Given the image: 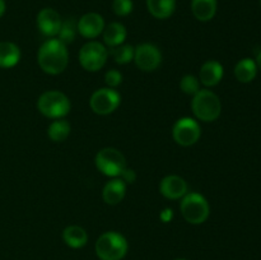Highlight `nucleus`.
Masks as SVG:
<instances>
[{"label":"nucleus","instance_id":"obj_8","mask_svg":"<svg viewBox=\"0 0 261 260\" xmlns=\"http://www.w3.org/2000/svg\"><path fill=\"white\" fill-rule=\"evenodd\" d=\"M121 103V96L119 92L110 87H103L92 93L89 106L97 115H110L117 110Z\"/></svg>","mask_w":261,"mask_h":260},{"label":"nucleus","instance_id":"obj_27","mask_svg":"<svg viewBox=\"0 0 261 260\" xmlns=\"http://www.w3.org/2000/svg\"><path fill=\"white\" fill-rule=\"evenodd\" d=\"M105 83L110 88H117L122 83V74L116 69H110L105 74Z\"/></svg>","mask_w":261,"mask_h":260},{"label":"nucleus","instance_id":"obj_4","mask_svg":"<svg viewBox=\"0 0 261 260\" xmlns=\"http://www.w3.org/2000/svg\"><path fill=\"white\" fill-rule=\"evenodd\" d=\"M70 99L60 91H46L38 97L37 109L48 119H64L70 112Z\"/></svg>","mask_w":261,"mask_h":260},{"label":"nucleus","instance_id":"obj_11","mask_svg":"<svg viewBox=\"0 0 261 260\" xmlns=\"http://www.w3.org/2000/svg\"><path fill=\"white\" fill-rule=\"evenodd\" d=\"M37 28L43 36L46 37H55L60 31L63 19L60 14L53 8H43L38 12L37 18H36Z\"/></svg>","mask_w":261,"mask_h":260},{"label":"nucleus","instance_id":"obj_1","mask_svg":"<svg viewBox=\"0 0 261 260\" xmlns=\"http://www.w3.org/2000/svg\"><path fill=\"white\" fill-rule=\"evenodd\" d=\"M37 63L46 74L50 75L61 74L69 64V53L66 45L58 38H50L45 41L38 48Z\"/></svg>","mask_w":261,"mask_h":260},{"label":"nucleus","instance_id":"obj_28","mask_svg":"<svg viewBox=\"0 0 261 260\" xmlns=\"http://www.w3.org/2000/svg\"><path fill=\"white\" fill-rule=\"evenodd\" d=\"M120 178H121L125 184H133L137 180V173H135V171L132 170V168H125V170L122 171L121 175H120Z\"/></svg>","mask_w":261,"mask_h":260},{"label":"nucleus","instance_id":"obj_17","mask_svg":"<svg viewBox=\"0 0 261 260\" xmlns=\"http://www.w3.org/2000/svg\"><path fill=\"white\" fill-rule=\"evenodd\" d=\"M218 8L217 0H191V12L200 22H209L214 18Z\"/></svg>","mask_w":261,"mask_h":260},{"label":"nucleus","instance_id":"obj_12","mask_svg":"<svg viewBox=\"0 0 261 260\" xmlns=\"http://www.w3.org/2000/svg\"><path fill=\"white\" fill-rule=\"evenodd\" d=\"M105 27H106V24H105L103 17L94 12L86 13L76 22V30H78L79 35L84 38H88V40L98 37L103 32Z\"/></svg>","mask_w":261,"mask_h":260},{"label":"nucleus","instance_id":"obj_5","mask_svg":"<svg viewBox=\"0 0 261 260\" xmlns=\"http://www.w3.org/2000/svg\"><path fill=\"white\" fill-rule=\"evenodd\" d=\"M180 211L184 219L190 224H201L209 218L211 206L205 196L199 193H188L181 199Z\"/></svg>","mask_w":261,"mask_h":260},{"label":"nucleus","instance_id":"obj_18","mask_svg":"<svg viewBox=\"0 0 261 260\" xmlns=\"http://www.w3.org/2000/svg\"><path fill=\"white\" fill-rule=\"evenodd\" d=\"M20 60V48L10 41L0 42V68L10 69Z\"/></svg>","mask_w":261,"mask_h":260},{"label":"nucleus","instance_id":"obj_21","mask_svg":"<svg viewBox=\"0 0 261 260\" xmlns=\"http://www.w3.org/2000/svg\"><path fill=\"white\" fill-rule=\"evenodd\" d=\"M257 65L254 59L245 58L234 66V76L241 83H250L256 78Z\"/></svg>","mask_w":261,"mask_h":260},{"label":"nucleus","instance_id":"obj_22","mask_svg":"<svg viewBox=\"0 0 261 260\" xmlns=\"http://www.w3.org/2000/svg\"><path fill=\"white\" fill-rule=\"evenodd\" d=\"M71 126L69 121L64 119H56L50 124L47 129V135L53 142H64L70 135Z\"/></svg>","mask_w":261,"mask_h":260},{"label":"nucleus","instance_id":"obj_24","mask_svg":"<svg viewBox=\"0 0 261 260\" xmlns=\"http://www.w3.org/2000/svg\"><path fill=\"white\" fill-rule=\"evenodd\" d=\"M76 32V22L73 19V18H69V19L63 20V24H61L60 31L58 33V40H60L61 42L68 45V43H71L75 38Z\"/></svg>","mask_w":261,"mask_h":260},{"label":"nucleus","instance_id":"obj_31","mask_svg":"<svg viewBox=\"0 0 261 260\" xmlns=\"http://www.w3.org/2000/svg\"><path fill=\"white\" fill-rule=\"evenodd\" d=\"M256 65H257V69H260L261 70V51L259 54H257V56H256Z\"/></svg>","mask_w":261,"mask_h":260},{"label":"nucleus","instance_id":"obj_26","mask_svg":"<svg viewBox=\"0 0 261 260\" xmlns=\"http://www.w3.org/2000/svg\"><path fill=\"white\" fill-rule=\"evenodd\" d=\"M134 9L133 0H114L112 2V10L117 17H126Z\"/></svg>","mask_w":261,"mask_h":260},{"label":"nucleus","instance_id":"obj_10","mask_svg":"<svg viewBox=\"0 0 261 260\" xmlns=\"http://www.w3.org/2000/svg\"><path fill=\"white\" fill-rule=\"evenodd\" d=\"M134 63L140 70L154 71L162 63V54L153 43H140L134 50Z\"/></svg>","mask_w":261,"mask_h":260},{"label":"nucleus","instance_id":"obj_29","mask_svg":"<svg viewBox=\"0 0 261 260\" xmlns=\"http://www.w3.org/2000/svg\"><path fill=\"white\" fill-rule=\"evenodd\" d=\"M160 218L162 219V221L165 222V223H168V222H171V219L173 218V212H172V209H170V208H166L165 211H162V212H161V214H160Z\"/></svg>","mask_w":261,"mask_h":260},{"label":"nucleus","instance_id":"obj_19","mask_svg":"<svg viewBox=\"0 0 261 260\" xmlns=\"http://www.w3.org/2000/svg\"><path fill=\"white\" fill-rule=\"evenodd\" d=\"M63 240L71 249H82L88 242V233L81 226H68L63 231Z\"/></svg>","mask_w":261,"mask_h":260},{"label":"nucleus","instance_id":"obj_20","mask_svg":"<svg viewBox=\"0 0 261 260\" xmlns=\"http://www.w3.org/2000/svg\"><path fill=\"white\" fill-rule=\"evenodd\" d=\"M147 9L157 19H167L175 13L176 0H145Z\"/></svg>","mask_w":261,"mask_h":260},{"label":"nucleus","instance_id":"obj_30","mask_svg":"<svg viewBox=\"0 0 261 260\" xmlns=\"http://www.w3.org/2000/svg\"><path fill=\"white\" fill-rule=\"evenodd\" d=\"M5 9H7V4H5V0H0V18L4 15Z\"/></svg>","mask_w":261,"mask_h":260},{"label":"nucleus","instance_id":"obj_16","mask_svg":"<svg viewBox=\"0 0 261 260\" xmlns=\"http://www.w3.org/2000/svg\"><path fill=\"white\" fill-rule=\"evenodd\" d=\"M103 42L105 45L109 46L110 48L116 47V46L122 45L126 40L127 31L125 25L120 22H112L106 25L103 30Z\"/></svg>","mask_w":261,"mask_h":260},{"label":"nucleus","instance_id":"obj_32","mask_svg":"<svg viewBox=\"0 0 261 260\" xmlns=\"http://www.w3.org/2000/svg\"><path fill=\"white\" fill-rule=\"evenodd\" d=\"M175 260H186V259H175Z\"/></svg>","mask_w":261,"mask_h":260},{"label":"nucleus","instance_id":"obj_33","mask_svg":"<svg viewBox=\"0 0 261 260\" xmlns=\"http://www.w3.org/2000/svg\"><path fill=\"white\" fill-rule=\"evenodd\" d=\"M260 5H261V0H260Z\"/></svg>","mask_w":261,"mask_h":260},{"label":"nucleus","instance_id":"obj_2","mask_svg":"<svg viewBox=\"0 0 261 260\" xmlns=\"http://www.w3.org/2000/svg\"><path fill=\"white\" fill-rule=\"evenodd\" d=\"M126 239L116 231H107L97 239L94 251L99 260H122L127 254Z\"/></svg>","mask_w":261,"mask_h":260},{"label":"nucleus","instance_id":"obj_9","mask_svg":"<svg viewBox=\"0 0 261 260\" xmlns=\"http://www.w3.org/2000/svg\"><path fill=\"white\" fill-rule=\"evenodd\" d=\"M201 129L196 120L191 117H181L172 127L173 140L181 147H190L200 139Z\"/></svg>","mask_w":261,"mask_h":260},{"label":"nucleus","instance_id":"obj_7","mask_svg":"<svg viewBox=\"0 0 261 260\" xmlns=\"http://www.w3.org/2000/svg\"><path fill=\"white\" fill-rule=\"evenodd\" d=\"M79 63L87 71H98L106 64L109 50L98 41H89L79 50Z\"/></svg>","mask_w":261,"mask_h":260},{"label":"nucleus","instance_id":"obj_14","mask_svg":"<svg viewBox=\"0 0 261 260\" xmlns=\"http://www.w3.org/2000/svg\"><path fill=\"white\" fill-rule=\"evenodd\" d=\"M224 75V69L219 61L208 60L201 65L199 71V82L206 88L217 86Z\"/></svg>","mask_w":261,"mask_h":260},{"label":"nucleus","instance_id":"obj_25","mask_svg":"<svg viewBox=\"0 0 261 260\" xmlns=\"http://www.w3.org/2000/svg\"><path fill=\"white\" fill-rule=\"evenodd\" d=\"M180 89L185 94L194 96V94H196L201 89L199 78H196L195 75H191V74L184 75L180 81Z\"/></svg>","mask_w":261,"mask_h":260},{"label":"nucleus","instance_id":"obj_15","mask_svg":"<svg viewBox=\"0 0 261 260\" xmlns=\"http://www.w3.org/2000/svg\"><path fill=\"white\" fill-rule=\"evenodd\" d=\"M126 194V184L120 177H114L112 180L107 181L106 185L102 190V198L103 201L109 205H116L121 203L122 199Z\"/></svg>","mask_w":261,"mask_h":260},{"label":"nucleus","instance_id":"obj_13","mask_svg":"<svg viewBox=\"0 0 261 260\" xmlns=\"http://www.w3.org/2000/svg\"><path fill=\"white\" fill-rule=\"evenodd\" d=\"M160 193L170 200H178L188 194V183L181 176L168 175L160 184Z\"/></svg>","mask_w":261,"mask_h":260},{"label":"nucleus","instance_id":"obj_6","mask_svg":"<svg viewBox=\"0 0 261 260\" xmlns=\"http://www.w3.org/2000/svg\"><path fill=\"white\" fill-rule=\"evenodd\" d=\"M97 170L109 177H120L122 171L126 168L125 155L119 149L112 147L103 148L99 150L94 158Z\"/></svg>","mask_w":261,"mask_h":260},{"label":"nucleus","instance_id":"obj_3","mask_svg":"<svg viewBox=\"0 0 261 260\" xmlns=\"http://www.w3.org/2000/svg\"><path fill=\"white\" fill-rule=\"evenodd\" d=\"M191 110L198 120L204 122L216 121L222 112V102L211 89H200L191 99Z\"/></svg>","mask_w":261,"mask_h":260},{"label":"nucleus","instance_id":"obj_23","mask_svg":"<svg viewBox=\"0 0 261 260\" xmlns=\"http://www.w3.org/2000/svg\"><path fill=\"white\" fill-rule=\"evenodd\" d=\"M134 46L124 45L122 43V45L116 46V47H112L110 50V55L112 56L115 63L124 65V64H127L134 60Z\"/></svg>","mask_w":261,"mask_h":260}]
</instances>
